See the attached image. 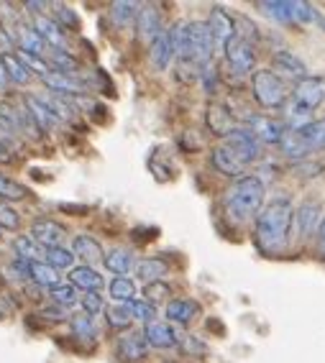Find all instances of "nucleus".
<instances>
[{
	"label": "nucleus",
	"instance_id": "obj_30",
	"mask_svg": "<svg viewBox=\"0 0 325 363\" xmlns=\"http://www.w3.org/2000/svg\"><path fill=\"white\" fill-rule=\"evenodd\" d=\"M49 59H52L54 72H59V74H67V77H77L79 62L72 57L70 52H65V49H49Z\"/></svg>",
	"mask_w": 325,
	"mask_h": 363
},
{
	"label": "nucleus",
	"instance_id": "obj_7",
	"mask_svg": "<svg viewBox=\"0 0 325 363\" xmlns=\"http://www.w3.org/2000/svg\"><path fill=\"white\" fill-rule=\"evenodd\" d=\"M226 146L233 151L243 164L254 162L261 154V141L256 138V133L251 128H233L226 136Z\"/></svg>",
	"mask_w": 325,
	"mask_h": 363
},
{
	"label": "nucleus",
	"instance_id": "obj_26",
	"mask_svg": "<svg viewBox=\"0 0 325 363\" xmlns=\"http://www.w3.org/2000/svg\"><path fill=\"white\" fill-rule=\"evenodd\" d=\"M261 8H264V13H267L269 18L280 21V23H285V26L297 23L292 0H267V3H261Z\"/></svg>",
	"mask_w": 325,
	"mask_h": 363
},
{
	"label": "nucleus",
	"instance_id": "obj_19",
	"mask_svg": "<svg viewBox=\"0 0 325 363\" xmlns=\"http://www.w3.org/2000/svg\"><path fill=\"white\" fill-rule=\"evenodd\" d=\"M33 28H36V33L44 39L46 46H52V49H65L67 46V36L57 21L46 18V16H36V18H33Z\"/></svg>",
	"mask_w": 325,
	"mask_h": 363
},
{
	"label": "nucleus",
	"instance_id": "obj_23",
	"mask_svg": "<svg viewBox=\"0 0 325 363\" xmlns=\"http://www.w3.org/2000/svg\"><path fill=\"white\" fill-rule=\"evenodd\" d=\"M103 264L108 266V272L118 274V277H126L131 269H136V256L128 248H111V251L105 253Z\"/></svg>",
	"mask_w": 325,
	"mask_h": 363
},
{
	"label": "nucleus",
	"instance_id": "obj_40",
	"mask_svg": "<svg viewBox=\"0 0 325 363\" xmlns=\"http://www.w3.org/2000/svg\"><path fill=\"white\" fill-rule=\"evenodd\" d=\"M131 310V315H133V320H141V323H154L156 318V307L151 305V302H146V299H131V302H126Z\"/></svg>",
	"mask_w": 325,
	"mask_h": 363
},
{
	"label": "nucleus",
	"instance_id": "obj_39",
	"mask_svg": "<svg viewBox=\"0 0 325 363\" xmlns=\"http://www.w3.org/2000/svg\"><path fill=\"white\" fill-rule=\"evenodd\" d=\"M105 320H108V325H111L113 330H123V328H128L133 323V315H131L128 305H116L105 312Z\"/></svg>",
	"mask_w": 325,
	"mask_h": 363
},
{
	"label": "nucleus",
	"instance_id": "obj_37",
	"mask_svg": "<svg viewBox=\"0 0 325 363\" xmlns=\"http://www.w3.org/2000/svg\"><path fill=\"white\" fill-rule=\"evenodd\" d=\"M70 325L75 337H82V340L98 337V325H95V318H90V315H77V318H72Z\"/></svg>",
	"mask_w": 325,
	"mask_h": 363
},
{
	"label": "nucleus",
	"instance_id": "obj_47",
	"mask_svg": "<svg viewBox=\"0 0 325 363\" xmlns=\"http://www.w3.org/2000/svg\"><path fill=\"white\" fill-rule=\"evenodd\" d=\"M318 248H320V253L325 256V218H323V223H320V228H318Z\"/></svg>",
	"mask_w": 325,
	"mask_h": 363
},
{
	"label": "nucleus",
	"instance_id": "obj_17",
	"mask_svg": "<svg viewBox=\"0 0 325 363\" xmlns=\"http://www.w3.org/2000/svg\"><path fill=\"white\" fill-rule=\"evenodd\" d=\"M248 128L254 130L256 138L264 143H282L285 138L287 128L280 123V121H272V118H264V116H254L248 121Z\"/></svg>",
	"mask_w": 325,
	"mask_h": 363
},
{
	"label": "nucleus",
	"instance_id": "obj_46",
	"mask_svg": "<svg viewBox=\"0 0 325 363\" xmlns=\"http://www.w3.org/2000/svg\"><path fill=\"white\" fill-rule=\"evenodd\" d=\"M49 315V320H65L62 315H65V307H49V310H44V318Z\"/></svg>",
	"mask_w": 325,
	"mask_h": 363
},
{
	"label": "nucleus",
	"instance_id": "obj_9",
	"mask_svg": "<svg viewBox=\"0 0 325 363\" xmlns=\"http://www.w3.org/2000/svg\"><path fill=\"white\" fill-rule=\"evenodd\" d=\"M149 59L151 65L159 72L170 69V65L177 59V49H175V39H172V28H164L149 46Z\"/></svg>",
	"mask_w": 325,
	"mask_h": 363
},
{
	"label": "nucleus",
	"instance_id": "obj_20",
	"mask_svg": "<svg viewBox=\"0 0 325 363\" xmlns=\"http://www.w3.org/2000/svg\"><path fill=\"white\" fill-rule=\"evenodd\" d=\"M70 284L75 286V289H82V292L87 294V292H98L105 281L92 266L82 264V266H75V269L70 272Z\"/></svg>",
	"mask_w": 325,
	"mask_h": 363
},
{
	"label": "nucleus",
	"instance_id": "obj_15",
	"mask_svg": "<svg viewBox=\"0 0 325 363\" xmlns=\"http://www.w3.org/2000/svg\"><path fill=\"white\" fill-rule=\"evenodd\" d=\"M136 31H138V39L141 41H154L156 36L164 31L162 13L156 11V6H143L141 11H138Z\"/></svg>",
	"mask_w": 325,
	"mask_h": 363
},
{
	"label": "nucleus",
	"instance_id": "obj_49",
	"mask_svg": "<svg viewBox=\"0 0 325 363\" xmlns=\"http://www.w3.org/2000/svg\"><path fill=\"white\" fill-rule=\"evenodd\" d=\"M0 230H3V228H0Z\"/></svg>",
	"mask_w": 325,
	"mask_h": 363
},
{
	"label": "nucleus",
	"instance_id": "obj_42",
	"mask_svg": "<svg viewBox=\"0 0 325 363\" xmlns=\"http://www.w3.org/2000/svg\"><path fill=\"white\" fill-rule=\"evenodd\" d=\"M79 305H82V310H85V315H98V312H103L105 302L103 297H100L98 292H87L85 297H79Z\"/></svg>",
	"mask_w": 325,
	"mask_h": 363
},
{
	"label": "nucleus",
	"instance_id": "obj_16",
	"mask_svg": "<svg viewBox=\"0 0 325 363\" xmlns=\"http://www.w3.org/2000/svg\"><path fill=\"white\" fill-rule=\"evenodd\" d=\"M210 162H213V167L218 169L221 174L236 177V179H241L243 169H246V164L241 162L238 156H236L233 151L228 149L226 143H223V146H218V149H213V154H210Z\"/></svg>",
	"mask_w": 325,
	"mask_h": 363
},
{
	"label": "nucleus",
	"instance_id": "obj_48",
	"mask_svg": "<svg viewBox=\"0 0 325 363\" xmlns=\"http://www.w3.org/2000/svg\"><path fill=\"white\" fill-rule=\"evenodd\" d=\"M6 82H8V72L3 67V62H0V87H6Z\"/></svg>",
	"mask_w": 325,
	"mask_h": 363
},
{
	"label": "nucleus",
	"instance_id": "obj_14",
	"mask_svg": "<svg viewBox=\"0 0 325 363\" xmlns=\"http://www.w3.org/2000/svg\"><path fill=\"white\" fill-rule=\"evenodd\" d=\"M31 235L41 248H54V246H62V240H65L67 230L59 225V223L46 220V218H39V220L31 225Z\"/></svg>",
	"mask_w": 325,
	"mask_h": 363
},
{
	"label": "nucleus",
	"instance_id": "obj_1",
	"mask_svg": "<svg viewBox=\"0 0 325 363\" xmlns=\"http://www.w3.org/2000/svg\"><path fill=\"white\" fill-rule=\"evenodd\" d=\"M294 225V208L290 197H274L256 218L254 238L264 253H282L290 243V230Z\"/></svg>",
	"mask_w": 325,
	"mask_h": 363
},
{
	"label": "nucleus",
	"instance_id": "obj_32",
	"mask_svg": "<svg viewBox=\"0 0 325 363\" xmlns=\"http://www.w3.org/2000/svg\"><path fill=\"white\" fill-rule=\"evenodd\" d=\"M138 11H141L138 3H126V0H121V3H113L111 6V18L116 21V26L128 28L131 23L138 18Z\"/></svg>",
	"mask_w": 325,
	"mask_h": 363
},
{
	"label": "nucleus",
	"instance_id": "obj_27",
	"mask_svg": "<svg viewBox=\"0 0 325 363\" xmlns=\"http://www.w3.org/2000/svg\"><path fill=\"white\" fill-rule=\"evenodd\" d=\"M208 128L213 130L215 136H223V138L233 130V118H231V113L223 105L215 103L208 108Z\"/></svg>",
	"mask_w": 325,
	"mask_h": 363
},
{
	"label": "nucleus",
	"instance_id": "obj_45",
	"mask_svg": "<svg viewBox=\"0 0 325 363\" xmlns=\"http://www.w3.org/2000/svg\"><path fill=\"white\" fill-rule=\"evenodd\" d=\"M0 44L8 46V49H13V46H18V44H16V31L6 28L3 23H0Z\"/></svg>",
	"mask_w": 325,
	"mask_h": 363
},
{
	"label": "nucleus",
	"instance_id": "obj_6",
	"mask_svg": "<svg viewBox=\"0 0 325 363\" xmlns=\"http://www.w3.org/2000/svg\"><path fill=\"white\" fill-rule=\"evenodd\" d=\"M223 52H226V62L231 65V69H233L236 74H248V72L254 69L256 52H254V44H251L246 36L236 33L233 39L223 46Z\"/></svg>",
	"mask_w": 325,
	"mask_h": 363
},
{
	"label": "nucleus",
	"instance_id": "obj_24",
	"mask_svg": "<svg viewBox=\"0 0 325 363\" xmlns=\"http://www.w3.org/2000/svg\"><path fill=\"white\" fill-rule=\"evenodd\" d=\"M44 84L49 87V90L54 92V95H70V98H75V95H79L82 92V84L77 82L75 77H67V74H59V72H49V74H44Z\"/></svg>",
	"mask_w": 325,
	"mask_h": 363
},
{
	"label": "nucleus",
	"instance_id": "obj_11",
	"mask_svg": "<svg viewBox=\"0 0 325 363\" xmlns=\"http://www.w3.org/2000/svg\"><path fill=\"white\" fill-rule=\"evenodd\" d=\"M143 337L151 348H175L180 343V330L172 323H149L143 328Z\"/></svg>",
	"mask_w": 325,
	"mask_h": 363
},
{
	"label": "nucleus",
	"instance_id": "obj_4",
	"mask_svg": "<svg viewBox=\"0 0 325 363\" xmlns=\"http://www.w3.org/2000/svg\"><path fill=\"white\" fill-rule=\"evenodd\" d=\"M325 100V77H315V74H307L305 79H299L292 90V100L287 105V118L290 121H297L294 128L305 125V118L310 116L315 108H320Z\"/></svg>",
	"mask_w": 325,
	"mask_h": 363
},
{
	"label": "nucleus",
	"instance_id": "obj_41",
	"mask_svg": "<svg viewBox=\"0 0 325 363\" xmlns=\"http://www.w3.org/2000/svg\"><path fill=\"white\" fill-rule=\"evenodd\" d=\"M21 225V215L16 208H11L8 202H0V228L6 230H16Z\"/></svg>",
	"mask_w": 325,
	"mask_h": 363
},
{
	"label": "nucleus",
	"instance_id": "obj_38",
	"mask_svg": "<svg viewBox=\"0 0 325 363\" xmlns=\"http://www.w3.org/2000/svg\"><path fill=\"white\" fill-rule=\"evenodd\" d=\"M49 297H52V302L57 307H72V305H77V289L72 284H57L49 289Z\"/></svg>",
	"mask_w": 325,
	"mask_h": 363
},
{
	"label": "nucleus",
	"instance_id": "obj_2",
	"mask_svg": "<svg viewBox=\"0 0 325 363\" xmlns=\"http://www.w3.org/2000/svg\"><path fill=\"white\" fill-rule=\"evenodd\" d=\"M264 197H267V187H264V182H261L259 177H254V174L241 177V179H236L226 192V200H223L226 215L233 223L243 225V223L259 218V213L264 210L261 208V205H264Z\"/></svg>",
	"mask_w": 325,
	"mask_h": 363
},
{
	"label": "nucleus",
	"instance_id": "obj_28",
	"mask_svg": "<svg viewBox=\"0 0 325 363\" xmlns=\"http://www.w3.org/2000/svg\"><path fill=\"white\" fill-rule=\"evenodd\" d=\"M170 272V264L162 259H143L136 264V277H141L146 284H154V281H162Z\"/></svg>",
	"mask_w": 325,
	"mask_h": 363
},
{
	"label": "nucleus",
	"instance_id": "obj_34",
	"mask_svg": "<svg viewBox=\"0 0 325 363\" xmlns=\"http://www.w3.org/2000/svg\"><path fill=\"white\" fill-rule=\"evenodd\" d=\"M108 289H111V297L116 299L118 305H126V302H131V299L136 297V284L128 277H116Z\"/></svg>",
	"mask_w": 325,
	"mask_h": 363
},
{
	"label": "nucleus",
	"instance_id": "obj_36",
	"mask_svg": "<svg viewBox=\"0 0 325 363\" xmlns=\"http://www.w3.org/2000/svg\"><path fill=\"white\" fill-rule=\"evenodd\" d=\"M13 248H16V256L23 261H39L41 256V246L33 240V235H18L13 240Z\"/></svg>",
	"mask_w": 325,
	"mask_h": 363
},
{
	"label": "nucleus",
	"instance_id": "obj_22",
	"mask_svg": "<svg viewBox=\"0 0 325 363\" xmlns=\"http://www.w3.org/2000/svg\"><path fill=\"white\" fill-rule=\"evenodd\" d=\"M200 315V305L195 299H172L167 305V318L172 325H187Z\"/></svg>",
	"mask_w": 325,
	"mask_h": 363
},
{
	"label": "nucleus",
	"instance_id": "obj_43",
	"mask_svg": "<svg viewBox=\"0 0 325 363\" xmlns=\"http://www.w3.org/2000/svg\"><path fill=\"white\" fill-rule=\"evenodd\" d=\"M146 302L156 305V302H162L164 297H170V284H164V281H154V284H146Z\"/></svg>",
	"mask_w": 325,
	"mask_h": 363
},
{
	"label": "nucleus",
	"instance_id": "obj_33",
	"mask_svg": "<svg viewBox=\"0 0 325 363\" xmlns=\"http://www.w3.org/2000/svg\"><path fill=\"white\" fill-rule=\"evenodd\" d=\"M0 62H3V67H6L8 79H11V82L26 84L28 79H31V72L26 69V65H23L16 54H3V57H0Z\"/></svg>",
	"mask_w": 325,
	"mask_h": 363
},
{
	"label": "nucleus",
	"instance_id": "obj_10",
	"mask_svg": "<svg viewBox=\"0 0 325 363\" xmlns=\"http://www.w3.org/2000/svg\"><path fill=\"white\" fill-rule=\"evenodd\" d=\"M116 353H118V358H121V361L138 363V361H143V358H146V353H149V343H146L143 333H126V335L118 340Z\"/></svg>",
	"mask_w": 325,
	"mask_h": 363
},
{
	"label": "nucleus",
	"instance_id": "obj_25",
	"mask_svg": "<svg viewBox=\"0 0 325 363\" xmlns=\"http://www.w3.org/2000/svg\"><path fill=\"white\" fill-rule=\"evenodd\" d=\"M28 279L36 286H49V289L62 284V281H59V272L52 269L46 261H28Z\"/></svg>",
	"mask_w": 325,
	"mask_h": 363
},
{
	"label": "nucleus",
	"instance_id": "obj_13",
	"mask_svg": "<svg viewBox=\"0 0 325 363\" xmlns=\"http://www.w3.org/2000/svg\"><path fill=\"white\" fill-rule=\"evenodd\" d=\"M208 26H210V31H213V39H215V44H218V46H226L228 41L238 33V31H236L233 16L228 13V11H223V8H213V11H210Z\"/></svg>",
	"mask_w": 325,
	"mask_h": 363
},
{
	"label": "nucleus",
	"instance_id": "obj_8",
	"mask_svg": "<svg viewBox=\"0 0 325 363\" xmlns=\"http://www.w3.org/2000/svg\"><path fill=\"white\" fill-rule=\"evenodd\" d=\"M320 223H323V205L318 200H305L294 210V230H297V238L307 240L312 233H318Z\"/></svg>",
	"mask_w": 325,
	"mask_h": 363
},
{
	"label": "nucleus",
	"instance_id": "obj_29",
	"mask_svg": "<svg viewBox=\"0 0 325 363\" xmlns=\"http://www.w3.org/2000/svg\"><path fill=\"white\" fill-rule=\"evenodd\" d=\"M274 67H277L280 72H285V74H290V77H297V82L307 77V67L302 65V59L294 57L292 52L274 54Z\"/></svg>",
	"mask_w": 325,
	"mask_h": 363
},
{
	"label": "nucleus",
	"instance_id": "obj_18",
	"mask_svg": "<svg viewBox=\"0 0 325 363\" xmlns=\"http://www.w3.org/2000/svg\"><path fill=\"white\" fill-rule=\"evenodd\" d=\"M72 251H75V256L85 259L87 266H95V264H100V261H105L103 246H100L98 240L92 238V235H87V233L75 235V240H72Z\"/></svg>",
	"mask_w": 325,
	"mask_h": 363
},
{
	"label": "nucleus",
	"instance_id": "obj_44",
	"mask_svg": "<svg viewBox=\"0 0 325 363\" xmlns=\"http://www.w3.org/2000/svg\"><path fill=\"white\" fill-rule=\"evenodd\" d=\"M57 16H59V21H62V23H59V26L62 28H75V31H77L79 28V16L75 13V11H72V8H65V6H57Z\"/></svg>",
	"mask_w": 325,
	"mask_h": 363
},
{
	"label": "nucleus",
	"instance_id": "obj_12",
	"mask_svg": "<svg viewBox=\"0 0 325 363\" xmlns=\"http://www.w3.org/2000/svg\"><path fill=\"white\" fill-rule=\"evenodd\" d=\"M26 111L31 113V118L36 121V125H39L41 130L57 128L59 121H62V118L54 113L52 105H49L46 95H44V98H39V95H28V98H26Z\"/></svg>",
	"mask_w": 325,
	"mask_h": 363
},
{
	"label": "nucleus",
	"instance_id": "obj_21",
	"mask_svg": "<svg viewBox=\"0 0 325 363\" xmlns=\"http://www.w3.org/2000/svg\"><path fill=\"white\" fill-rule=\"evenodd\" d=\"M16 44L21 46V52H26V54H33V57L46 59V44H44V39H41L39 33H36V28L26 26V23H21V26L16 28Z\"/></svg>",
	"mask_w": 325,
	"mask_h": 363
},
{
	"label": "nucleus",
	"instance_id": "obj_35",
	"mask_svg": "<svg viewBox=\"0 0 325 363\" xmlns=\"http://www.w3.org/2000/svg\"><path fill=\"white\" fill-rule=\"evenodd\" d=\"M23 197H28V189L21 182L11 179V177H6L0 172V200L16 202V200H23Z\"/></svg>",
	"mask_w": 325,
	"mask_h": 363
},
{
	"label": "nucleus",
	"instance_id": "obj_31",
	"mask_svg": "<svg viewBox=\"0 0 325 363\" xmlns=\"http://www.w3.org/2000/svg\"><path fill=\"white\" fill-rule=\"evenodd\" d=\"M75 259H77V256H75V251H72V248H65V246H54V248H44V261L49 266H52V269H75Z\"/></svg>",
	"mask_w": 325,
	"mask_h": 363
},
{
	"label": "nucleus",
	"instance_id": "obj_3",
	"mask_svg": "<svg viewBox=\"0 0 325 363\" xmlns=\"http://www.w3.org/2000/svg\"><path fill=\"white\" fill-rule=\"evenodd\" d=\"M280 146L282 154L290 159H305L310 154L325 151V118L323 121H307L299 128L287 130Z\"/></svg>",
	"mask_w": 325,
	"mask_h": 363
},
{
	"label": "nucleus",
	"instance_id": "obj_5",
	"mask_svg": "<svg viewBox=\"0 0 325 363\" xmlns=\"http://www.w3.org/2000/svg\"><path fill=\"white\" fill-rule=\"evenodd\" d=\"M251 92H254V100L267 108V111H274V108H282L287 103V84L285 79L272 69H259L254 72L251 77Z\"/></svg>",
	"mask_w": 325,
	"mask_h": 363
}]
</instances>
